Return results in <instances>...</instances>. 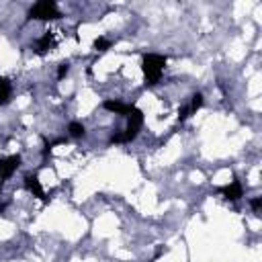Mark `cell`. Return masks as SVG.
I'll return each mask as SVG.
<instances>
[{
    "label": "cell",
    "instance_id": "3957f363",
    "mask_svg": "<svg viewBox=\"0 0 262 262\" xmlns=\"http://www.w3.org/2000/svg\"><path fill=\"white\" fill-rule=\"evenodd\" d=\"M29 19H35V21H58L62 19V13L58 4L53 0H41V2L33 4L29 10Z\"/></svg>",
    "mask_w": 262,
    "mask_h": 262
},
{
    "label": "cell",
    "instance_id": "4fadbf2b",
    "mask_svg": "<svg viewBox=\"0 0 262 262\" xmlns=\"http://www.w3.org/2000/svg\"><path fill=\"white\" fill-rule=\"evenodd\" d=\"M68 72H70V64H68V62H62L60 68H58V80H64V78L68 76Z\"/></svg>",
    "mask_w": 262,
    "mask_h": 262
},
{
    "label": "cell",
    "instance_id": "8fae6325",
    "mask_svg": "<svg viewBox=\"0 0 262 262\" xmlns=\"http://www.w3.org/2000/svg\"><path fill=\"white\" fill-rule=\"evenodd\" d=\"M203 102H205V98H203V95L201 93H197V95H192V100H191V107H189V111H191V115H195V113L203 107Z\"/></svg>",
    "mask_w": 262,
    "mask_h": 262
},
{
    "label": "cell",
    "instance_id": "9c48e42d",
    "mask_svg": "<svg viewBox=\"0 0 262 262\" xmlns=\"http://www.w3.org/2000/svg\"><path fill=\"white\" fill-rule=\"evenodd\" d=\"M19 166H21V156H19V154L4 158V180L13 176V174L17 172V168H19Z\"/></svg>",
    "mask_w": 262,
    "mask_h": 262
},
{
    "label": "cell",
    "instance_id": "2e32d148",
    "mask_svg": "<svg viewBox=\"0 0 262 262\" xmlns=\"http://www.w3.org/2000/svg\"><path fill=\"white\" fill-rule=\"evenodd\" d=\"M6 205H8V203H4V201H0V213H4V209H6Z\"/></svg>",
    "mask_w": 262,
    "mask_h": 262
},
{
    "label": "cell",
    "instance_id": "5b68a950",
    "mask_svg": "<svg viewBox=\"0 0 262 262\" xmlns=\"http://www.w3.org/2000/svg\"><path fill=\"white\" fill-rule=\"evenodd\" d=\"M219 192L227 199V201H240L244 197V187L240 180H232L230 185H225L219 189Z\"/></svg>",
    "mask_w": 262,
    "mask_h": 262
},
{
    "label": "cell",
    "instance_id": "5bb4252c",
    "mask_svg": "<svg viewBox=\"0 0 262 262\" xmlns=\"http://www.w3.org/2000/svg\"><path fill=\"white\" fill-rule=\"evenodd\" d=\"M191 117V111H189V107H182L180 111H178V121H187Z\"/></svg>",
    "mask_w": 262,
    "mask_h": 262
},
{
    "label": "cell",
    "instance_id": "ba28073f",
    "mask_svg": "<svg viewBox=\"0 0 262 262\" xmlns=\"http://www.w3.org/2000/svg\"><path fill=\"white\" fill-rule=\"evenodd\" d=\"M53 48V33H43L41 35V39L37 41V45H35V51L39 53V55H43V53H48L49 49Z\"/></svg>",
    "mask_w": 262,
    "mask_h": 262
},
{
    "label": "cell",
    "instance_id": "9a60e30c",
    "mask_svg": "<svg viewBox=\"0 0 262 262\" xmlns=\"http://www.w3.org/2000/svg\"><path fill=\"white\" fill-rule=\"evenodd\" d=\"M250 207H252V211H260V207H262V199L260 197H256V199H252V201H250Z\"/></svg>",
    "mask_w": 262,
    "mask_h": 262
},
{
    "label": "cell",
    "instance_id": "8992f818",
    "mask_svg": "<svg viewBox=\"0 0 262 262\" xmlns=\"http://www.w3.org/2000/svg\"><path fill=\"white\" fill-rule=\"evenodd\" d=\"M102 109L105 111H111V113H115V115H123V117H127V113L131 111V105H125V102L121 100H105L102 102Z\"/></svg>",
    "mask_w": 262,
    "mask_h": 262
},
{
    "label": "cell",
    "instance_id": "6da1fadb",
    "mask_svg": "<svg viewBox=\"0 0 262 262\" xmlns=\"http://www.w3.org/2000/svg\"><path fill=\"white\" fill-rule=\"evenodd\" d=\"M142 125H143V113H142V109L131 107V111L127 113V129H125L123 133L111 135L109 143H129V142H133L140 135Z\"/></svg>",
    "mask_w": 262,
    "mask_h": 262
},
{
    "label": "cell",
    "instance_id": "30bf717a",
    "mask_svg": "<svg viewBox=\"0 0 262 262\" xmlns=\"http://www.w3.org/2000/svg\"><path fill=\"white\" fill-rule=\"evenodd\" d=\"M68 133H70V138H74V140H80V138H84L86 129H84V125H82V123L72 121L70 125H68Z\"/></svg>",
    "mask_w": 262,
    "mask_h": 262
},
{
    "label": "cell",
    "instance_id": "52a82bcc",
    "mask_svg": "<svg viewBox=\"0 0 262 262\" xmlns=\"http://www.w3.org/2000/svg\"><path fill=\"white\" fill-rule=\"evenodd\" d=\"M10 96H13V84H10L8 78H0V107L8 105Z\"/></svg>",
    "mask_w": 262,
    "mask_h": 262
},
{
    "label": "cell",
    "instance_id": "277c9868",
    "mask_svg": "<svg viewBox=\"0 0 262 262\" xmlns=\"http://www.w3.org/2000/svg\"><path fill=\"white\" fill-rule=\"evenodd\" d=\"M25 189L31 192L33 197H37V199H41L43 203H48V197H45V191H43V187H41V180H39L37 174L25 176Z\"/></svg>",
    "mask_w": 262,
    "mask_h": 262
},
{
    "label": "cell",
    "instance_id": "7c38bea8",
    "mask_svg": "<svg viewBox=\"0 0 262 262\" xmlns=\"http://www.w3.org/2000/svg\"><path fill=\"white\" fill-rule=\"evenodd\" d=\"M111 41L109 39H105V37H98V39H95V43H93V48L96 49V51H107V49H111Z\"/></svg>",
    "mask_w": 262,
    "mask_h": 262
},
{
    "label": "cell",
    "instance_id": "7a4b0ae2",
    "mask_svg": "<svg viewBox=\"0 0 262 262\" xmlns=\"http://www.w3.org/2000/svg\"><path fill=\"white\" fill-rule=\"evenodd\" d=\"M166 62L168 58L166 55H160V53H145L143 60H142V70H143V76H145V84H158L162 78V72L166 68Z\"/></svg>",
    "mask_w": 262,
    "mask_h": 262
}]
</instances>
